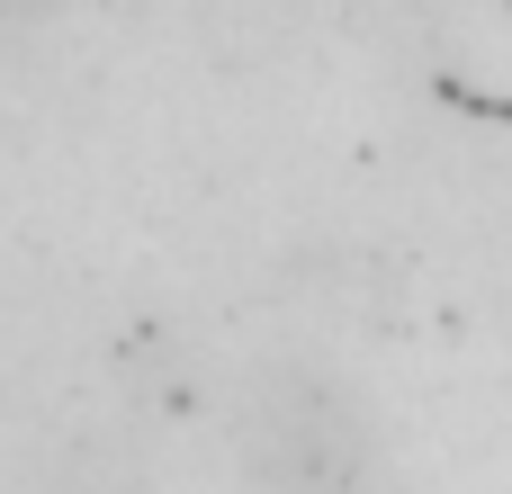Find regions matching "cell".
Listing matches in <instances>:
<instances>
[{"instance_id": "cell-1", "label": "cell", "mask_w": 512, "mask_h": 494, "mask_svg": "<svg viewBox=\"0 0 512 494\" xmlns=\"http://www.w3.org/2000/svg\"><path fill=\"white\" fill-rule=\"evenodd\" d=\"M243 450H252V477L270 494H351L360 486V423L315 378H270L243 405Z\"/></svg>"}]
</instances>
